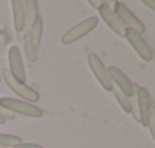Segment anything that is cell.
Wrapping results in <instances>:
<instances>
[{
    "instance_id": "52a82bcc",
    "label": "cell",
    "mask_w": 155,
    "mask_h": 148,
    "mask_svg": "<svg viewBox=\"0 0 155 148\" xmlns=\"http://www.w3.org/2000/svg\"><path fill=\"white\" fill-rule=\"evenodd\" d=\"M87 61H88V66H90V69L93 72L94 78L99 81V84L102 86V89L107 90V92H113L114 86L111 83V78L108 75V70H107L105 64L102 63V60L96 53H90L87 57Z\"/></svg>"
},
{
    "instance_id": "4fadbf2b",
    "label": "cell",
    "mask_w": 155,
    "mask_h": 148,
    "mask_svg": "<svg viewBox=\"0 0 155 148\" xmlns=\"http://www.w3.org/2000/svg\"><path fill=\"white\" fill-rule=\"evenodd\" d=\"M23 6H25L26 23L32 25V22L40 15L38 14V2H37V0H26V2H23Z\"/></svg>"
},
{
    "instance_id": "5b68a950",
    "label": "cell",
    "mask_w": 155,
    "mask_h": 148,
    "mask_svg": "<svg viewBox=\"0 0 155 148\" xmlns=\"http://www.w3.org/2000/svg\"><path fill=\"white\" fill-rule=\"evenodd\" d=\"M3 81L8 84V87L15 93V95H18L20 98H21V101H26V102H31V104H35L38 99H40V95H38V92H35L34 89H31L29 86H26V84H23V83H20V81H17L11 73L8 72V70H5L3 72Z\"/></svg>"
},
{
    "instance_id": "8992f818",
    "label": "cell",
    "mask_w": 155,
    "mask_h": 148,
    "mask_svg": "<svg viewBox=\"0 0 155 148\" xmlns=\"http://www.w3.org/2000/svg\"><path fill=\"white\" fill-rule=\"evenodd\" d=\"M113 5H114V2H102V5H101V8H99L101 19L107 23V26H108L114 34H117L119 37H126L128 29H126V26L120 22V19L116 15V12L113 11Z\"/></svg>"
},
{
    "instance_id": "5bb4252c",
    "label": "cell",
    "mask_w": 155,
    "mask_h": 148,
    "mask_svg": "<svg viewBox=\"0 0 155 148\" xmlns=\"http://www.w3.org/2000/svg\"><path fill=\"white\" fill-rule=\"evenodd\" d=\"M21 137L15 134H8V133H0V146L2 148H12L18 143H21Z\"/></svg>"
},
{
    "instance_id": "ffe728a7",
    "label": "cell",
    "mask_w": 155,
    "mask_h": 148,
    "mask_svg": "<svg viewBox=\"0 0 155 148\" xmlns=\"http://www.w3.org/2000/svg\"><path fill=\"white\" fill-rule=\"evenodd\" d=\"M88 5L93 6V8H96V9H99L101 5H102V2H99V0H88Z\"/></svg>"
},
{
    "instance_id": "ac0fdd59",
    "label": "cell",
    "mask_w": 155,
    "mask_h": 148,
    "mask_svg": "<svg viewBox=\"0 0 155 148\" xmlns=\"http://www.w3.org/2000/svg\"><path fill=\"white\" fill-rule=\"evenodd\" d=\"M12 148H44V146H41L38 143H32V142H21V143H18Z\"/></svg>"
},
{
    "instance_id": "7c38bea8",
    "label": "cell",
    "mask_w": 155,
    "mask_h": 148,
    "mask_svg": "<svg viewBox=\"0 0 155 148\" xmlns=\"http://www.w3.org/2000/svg\"><path fill=\"white\" fill-rule=\"evenodd\" d=\"M12 19H14V28L17 32H21L26 26V15H25V6L21 0H12Z\"/></svg>"
},
{
    "instance_id": "ba28073f",
    "label": "cell",
    "mask_w": 155,
    "mask_h": 148,
    "mask_svg": "<svg viewBox=\"0 0 155 148\" xmlns=\"http://www.w3.org/2000/svg\"><path fill=\"white\" fill-rule=\"evenodd\" d=\"M8 63H9V69L8 72L11 75L25 84L26 81V72H25V64H23V58H21V50L17 44L11 46L9 47V52H8Z\"/></svg>"
},
{
    "instance_id": "7402d4cb",
    "label": "cell",
    "mask_w": 155,
    "mask_h": 148,
    "mask_svg": "<svg viewBox=\"0 0 155 148\" xmlns=\"http://www.w3.org/2000/svg\"><path fill=\"white\" fill-rule=\"evenodd\" d=\"M3 124H6V119H5V118H2V116H0V125H3Z\"/></svg>"
},
{
    "instance_id": "d6986e66",
    "label": "cell",
    "mask_w": 155,
    "mask_h": 148,
    "mask_svg": "<svg viewBox=\"0 0 155 148\" xmlns=\"http://www.w3.org/2000/svg\"><path fill=\"white\" fill-rule=\"evenodd\" d=\"M0 116L5 118L6 121H8V119H14V118H15V115H14V113H11L9 110H6V108H5V107H2V105H0Z\"/></svg>"
},
{
    "instance_id": "2e32d148",
    "label": "cell",
    "mask_w": 155,
    "mask_h": 148,
    "mask_svg": "<svg viewBox=\"0 0 155 148\" xmlns=\"http://www.w3.org/2000/svg\"><path fill=\"white\" fill-rule=\"evenodd\" d=\"M23 49H25V55L28 57V60H29L31 63H34V61L37 60V50L32 49L31 41H29V35H28V34L23 37Z\"/></svg>"
},
{
    "instance_id": "7a4b0ae2",
    "label": "cell",
    "mask_w": 155,
    "mask_h": 148,
    "mask_svg": "<svg viewBox=\"0 0 155 148\" xmlns=\"http://www.w3.org/2000/svg\"><path fill=\"white\" fill-rule=\"evenodd\" d=\"M97 23H99V19L94 17V15H91V17L82 20L81 23L74 25L73 28H70L67 32L62 34V37H61V43H62V44H71V43L78 41L79 38L88 35V34L97 26Z\"/></svg>"
},
{
    "instance_id": "e0dca14e",
    "label": "cell",
    "mask_w": 155,
    "mask_h": 148,
    "mask_svg": "<svg viewBox=\"0 0 155 148\" xmlns=\"http://www.w3.org/2000/svg\"><path fill=\"white\" fill-rule=\"evenodd\" d=\"M155 110L152 108L150 113H149V121H147V128H149V133L152 137H155Z\"/></svg>"
},
{
    "instance_id": "603a6c76",
    "label": "cell",
    "mask_w": 155,
    "mask_h": 148,
    "mask_svg": "<svg viewBox=\"0 0 155 148\" xmlns=\"http://www.w3.org/2000/svg\"><path fill=\"white\" fill-rule=\"evenodd\" d=\"M0 148H2V146H0Z\"/></svg>"
},
{
    "instance_id": "8fae6325",
    "label": "cell",
    "mask_w": 155,
    "mask_h": 148,
    "mask_svg": "<svg viewBox=\"0 0 155 148\" xmlns=\"http://www.w3.org/2000/svg\"><path fill=\"white\" fill-rule=\"evenodd\" d=\"M43 28H44V19L41 15H38L32 25H31V31L28 32L29 35V41H31V46L34 50L38 49L40 43H41V38H43Z\"/></svg>"
},
{
    "instance_id": "6da1fadb",
    "label": "cell",
    "mask_w": 155,
    "mask_h": 148,
    "mask_svg": "<svg viewBox=\"0 0 155 148\" xmlns=\"http://www.w3.org/2000/svg\"><path fill=\"white\" fill-rule=\"evenodd\" d=\"M0 105L5 107L6 110H9L14 115H23V116H29V118H41L44 115L43 108H40L38 105H34L31 102L15 99V98H8V96L0 98Z\"/></svg>"
},
{
    "instance_id": "3957f363",
    "label": "cell",
    "mask_w": 155,
    "mask_h": 148,
    "mask_svg": "<svg viewBox=\"0 0 155 148\" xmlns=\"http://www.w3.org/2000/svg\"><path fill=\"white\" fill-rule=\"evenodd\" d=\"M107 70H108V75H110V78H111L113 86H114L117 90H120L122 93H125L128 98H131V96L135 95L138 86L128 78V75H126L125 72H122V70H120L119 67H116V66H108Z\"/></svg>"
},
{
    "instance_id": "9a60e30c",
    "label": "cell",
    "mask_w": 155,
    "mask_h": 148,
    "mask_svg": "<svg viewBox=\"0 0 155 148\" xmlns=\"http://www.w3.org/2000/svg\"><path fill=\"white\" fill-rule=\"evenodd\" d=\"M113 93H114V98H116L117 104L120 105V108L123 112H126V113H131V101H129V98L125 93H122L120 90H117L116 87L113 89Z\"/></svg>"
},
{
    "instance_id": "9c48e42d",
    "label": "cell",
    "mask_w": 155,
    "mask_h": 148,
    "mask_svg": "<svg viewBox=\"0 0 155 148\" xmlns=\"http://www.w3.org/2000/svg\"><path fill=\"white\" fill-rule=\"evenodd\" d=\"M126 40H128V43L132 46V49L137 52V55L143 60V61H150L152 60V57H153V52H152V49H150V46L147 44V41L143 38V35L141 34H137V32H134V31H129L128 29V34H126V37H125Z\"/></svg>"
},
{
    "instance_id": "30bf717a",
    "label": "cell",
    "mask_w": 155,
    "mask_h": 148,
    "mask_svg": "<svg viewBox=\"0 0 155 148\" xmlns=\"http://www.w3.org/2000/svg\"><path fill=\"white\" fill-rule=\"evenodd\" d=\"M137 99H138V112H140V124L143 127H147V121H149V113L153 108L152 105V98L150 93L146 87H140L137 89Z\"/></svg>"
},
{
    "instance_id": "277c9868",
    "label": "cell",
    "mask_w": 155,
    "mask_h": 148,
    "mask_svg": "<svg viewBox=\"0 0 155 148\" xmlns=\"http://www.w3.org/2000/svg\"><path fill=\"white\" fill-rule=\"evenodd\" d=\"M113 11H114L116 15L120 19V22L126 26V29L134 31V32H137V34H141V32L146 31L143 22L138 20V17H137L134 12H131V9H129L125 3H122V2H114Z\"/></svg>"
},
{
    "instance_id": "44dd1931",
    "label": "cell",
    "mask_w": 155,
    "mask_h": 148,
    "mask_svg": "<svg viewBox=\"0 0 155 148\" xmlns=\"http://www.w3.org/2000/svg\"><path fill=\"white\" fill-rule=\"evenodd\" d=\"M143 5L147 6L149 9H155V2H152V0H143Z\"/></svg>"
}]
</instances>
